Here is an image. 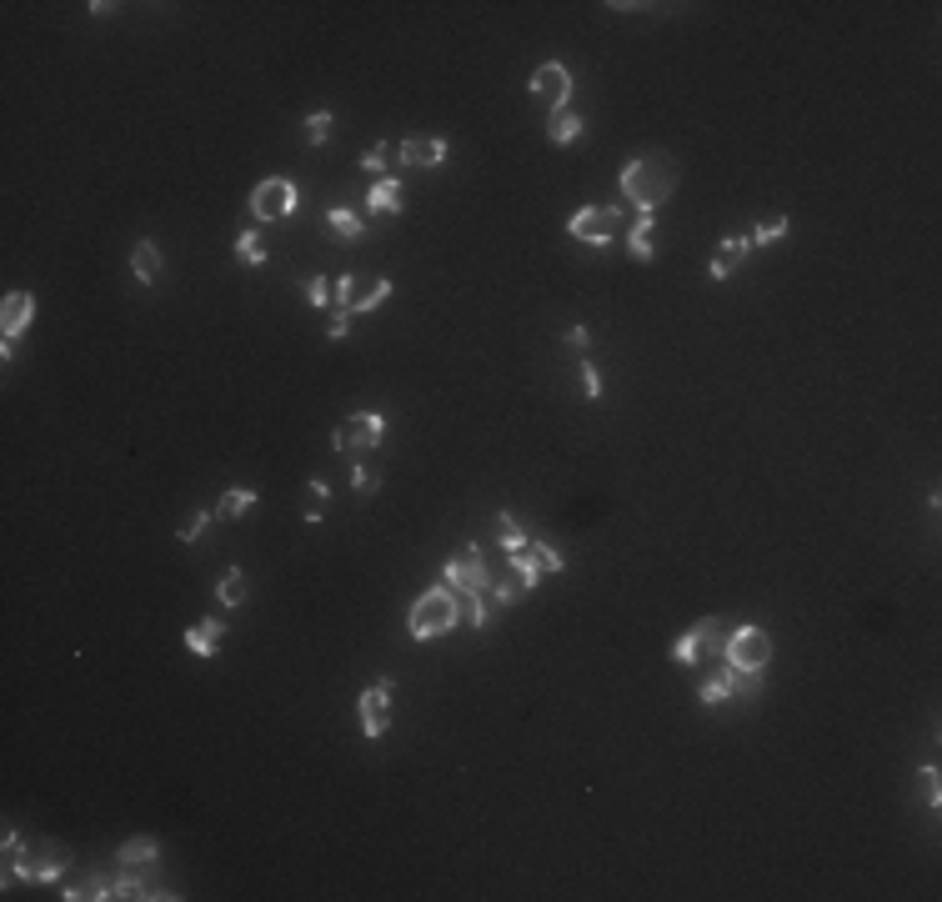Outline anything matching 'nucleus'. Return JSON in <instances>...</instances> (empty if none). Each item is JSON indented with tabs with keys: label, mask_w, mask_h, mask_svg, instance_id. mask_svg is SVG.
<instances>
[{
	"label": "nucleus",
	"mask_w": 942,
	"mask_h": 902,
	"mask_svg": "<svg viewBox=\"0 0 942 902\" xmlns=\"http://www.w3.org/2000/svg\"><path fill=\"white\" fill-rule=\"evenodd\" d=\"M381 436H386V422H381L376 412H361V416L336 426V451H341V457H361V451H376Z\"/></svg>",
	"instance_id": "nucleus-5"
},
{
	"label": "nucleus",
	"mask_w": 942,
	"mask_h": 902,
	"mask_svg": "<svg viewBox=\"0 0 942 902\" xmlns=\"http://www.w3.org/2000/svg\"><path fill=\"white\" fill-rule=\"evenodd\" d=\"M65 868H71V852H65L61 842H45L41 852H25V848H21L15 868H11V872H0V882H5V888H11L15 878H25V882H55Z\"/></svg>",
	"instance_id": "nucleus-3"
},
{
	"label": "nucleus",
	"mask_w": 942,
	"mask_h": 902,
	"mask_svg": "<svg viewBox=\"0 0 942 902\" xmlns=\"http://www.w3.org/2000/svg\"><path fill=\"white\" fill-rule=\"evenodd\" d=\"M326 296H331V281H326V276H311V281H306V301L326 306Z\"/></svg>",
	"instance_id": "nucleus-38"
},
{
	"label": "nucleus",
	"mask_w": 942,
	"mask_h": 902,
	"mask_svg": "<svg viewBox=\"0 0 942 902\" xmlns=\"http://www.w3.org/2000/svg\"><path fill=\"white\" fill-rule=\"evenodd\" d=\"M712 631H717V622H712V617H707V622H697V627H687L682 637H677V647H671V657H677L682 667H692L697 657H702V647L712 641Z\"/></svg>",
	"instance_id": "nucleus-17"
},
{
	"label": "nucleus",
	"mask_w": 942,
	"mask_h": 902,
	"mask_svg": "<svg viewBox=\"0 0 942 902\" xmlns=\"http://www.w3.org/2000/svg\"><path fill=\"white\" fill-rule=\"evenodd\" d=\"M236 256H241L246 266H261V261H266V241H261V231H241V236H236Z\"/></svg>",
	"instance_id": "nucleus-28"
},
{
	"label": "nucleus",
	"mask_w": 942,
	"mask_h": 902,
	"mask_svg": "<svg viewBox=\"0 0 942 902\" xmlns=\"http://www.w3.org/2000/svg\"><path fill=\"white\" fill-rule=\"evenodd\" d=\"M221 637H226V622H221V617L195 622V627H186V652H191V657H216Z\"/></svg>",
	"instance_id": "nucleus-14"
},
{
	"label": "nucleus",
	"mask_w": 942,
	"mask_h": 902,
	"mask_svg": "<svg viewBox=\"0 0 942 902\" xmlns=\"http://www.w3.org/2000/svg\"><path fill=\"white\" fill-rule=\"evenodd\" d=\"M547 136H552V146H572L576 136H582V116H576L572 106H557L552 116H547Z\"/></svg>",
	"instance_id": "nucleus-19"
},
{
	"label": "nucleus",
	"mask_w": 942,
	"mask_h": 902,
	"mask_svg": "<svg viewBox=\"0 0 942 902\" xmlns=\"http://www.w3.org/2000/svg\"><path fill=\"white\" fill-rule=\"evenodd\" d=\"M777 236H787V221H782V216H772V221H762V226H757L752 246H767V241H777Z\"/></svg>",
	"instance_id": "nucleus-35"
},
{
	"label": "nucleus",
	"mask_w": 942,
	"mask_h": 902,
	"mask_svg": "<svg viewBox=\"0 0 942 902\" xmlns=\"http://www.w3.org/2000/svg\"><path fill=\"white\" fill-rule=\"evenodd\" d=\"M371 211H381V216H396L401 211V181H391V176H381L376 185H371Z\"/></svg>",
	"instance_id": "nucleus-22"
},
{
	"label": "nucleus",
	"mask_w": 942,
	"mask_h": 902,
	"mask_svg": "<svg viewBox=\"0 0 942 902\" xmlns=\"http://www.w3.org/2000/svg\"><path fill=\"white\" fill-rule=\"evenodd\" d=\"M386 296H391L386 276H341L336 281V306H347V311H376Z\"/></svg>",
	"instance_id": "nucleus-7"
},
{
	"label": "nucleus",
	"mask_w": 942,
	"mask_h": 902,
	"mask_svg": "<svg viewBox=\"0 0 942 902\" xmlns=\"http://www.w3.org/2000/svg\"><path fill=\"white\" fill-rule=\"evenodd\" d=\"M306 491H311V507H306V522H321V511H326V497H331V487H326V481L316 477V481H311V487H306Z\"/></svg>",
	"instance_id": "nucleus-33"
},
{
	"label": "nucleus",
	"mask_w": 942,
	"mask_h": 902,
	"mask_svg": "<svg viewBox=\"0 0 942 902\" xmlns=\"http://www.w3.org/2000/svg\"><path fill=\"white\" fill-rule=\"evenodd\" d=\"M497 522H501V552H507V556H517L521 546H527V536H521V527L511 522V517H497Z\"/></svg>",
	"instance_id": "nucleus-30"
},
{
	"label": "nucleus",
	"mask_w": 942,
	"mask_h": 902,
	"mask_svg": "<svg viewBox=\"0 0 942 902\" xmlns=\"http://www.w3.org/2000/svg\"><path fill=\"white\" fill-rule=\"evenodd\" d=\"M446 587L452 592H487L491 587L487 552H481V546H461V552L446 562Z\"/></svg>",
	"instance_id": "nucleus-6"
},
{
	"label": "nucleus",
	"mask_w": 942,
	"mask_h": 902,
	"mask_svg": "<svg viewBox=\"0 0 942 902\" xmlns=\"http://www.w3.org/2000/svg\"><path fill=\"white\" fill-rule=\"evenodd\" d=\"M347 327H351V311H347V306H331V321H326V337H336V341H341V337H347Z\"/></svg>",
	"instance_id": "nucleus-36"
},
{
	"label": "nucleus",
	"mask_w": 942,
	"mask_h": 902,
	"mask_svg": "<svg viewBox=\"0 0 942 902\" xmlns=\"http://www.w3.org/2000/svg\"><path fill=\"white\" fill-rule=\"evenodd\" d=\"M622 226V211L617 206H582L572 216V236L586 241V246H607Z\"/></svg>",
	"instance_id": "nucleus-8"
},
{
	"label": "nucleus",
	"mask_w": 942,
	"mask_h": 902,
	"mask_svg": "<svg viewBox=\"0 0 942 902\" xmlns=\"http://www.w3.org/2000/svg\"><path fill=\"white\" fill-rule=\"evenodd\" d=\"M130 271H136V281H146V286L161 276V251H156V241H136V251H130Z\"/></svg>",
	"instance_id": "nucleus-20"
},
{
	"label": "nucleus",
	"mask_w": 942,
	"mask_h": 902,
	"mask_svg": "<svg viewBox=\"0 0 942 902\" xmlns=\"http://www.w3.org/2000/svg\"><path fill=\"white\" fill-rule=\"evenodd\" d=\"M697 697H702V707L727 702V697H732V692H727V672H722V677H707V682H702V692H697Z\"/></svg>",
	"instance_id": "nucleus-32"
},
{
	"label": "nucleus",
	"mask_w": 942,
	"mask_h": 902,
	"mask_svg": "<svg viewBox=\"0 0 942 902\" xmlns=\"http://www.w3.org/2000/svg\"><path fill=\"white\" fill-rule=\"evenodd\" d=\"M386 727H391V682L381 677V682H371L366 692H361V732H366V737H381Z\"/></svg>",
	"instance_id": "nucleus-10"
},
{
	"label": "nucleus",
	"mask_w": 942,
	"mask_h": 902,
	"mask_svg": "<svg viewBox=\"0 0 942 902\" xmlns=\"http://www.w3.org/2000/svg\"><path fill=\"white\" fill-rule=\"evenodd\" d=\"M747 251H752V236H727V241H722V251H717V261L707 266V276H712V281H727V276H732L737 266L747 261Z\"/></svg>",
	"instance_id": "nucleus-15"
},
{
	"label": "nucleus",
	"mask_w": 942,
	"mask_h": 902,
	"mask_svg": "<svg viewBox=\"0 0 942 902\" xmlns=\"http://www.w3.org/2000/svg\"><path fill=\"white\" fill-rule=\"evenodd\" d=\"M211 517H216V511H191V517L181 522V532H176V536H181V542H195V536L206 532V522H211Z\"/></svg>",
	"instance_id": "nucleus-34"
},
{
	"label": "nucleus",
	"mask_w": 942,
	"mask_h": 902,
	"mask_svg": "<svg viewBox=\"0 0 942 902\" xmlns=\"http://www.w3.org/2000/svg\"><path fill=\"white\" fill-rule=\"evenodd\" d=\"M326 136H331V110H316V116H306V141L321 146Z\"/></svg>",
	"instance_id": "nucleus-31"
},
{
	"label": "nucleus",
	"mask_w": 942,
	"mask_h": 902,
	"mask_svg": "<svg viewBox=\"0 0 942 902\" xmlns=\"http://www.w3.org/2000/svg\"><path fill=\"white\" fill-rule=\"evenodd\" d=\"M517 566H527L531 576H542V572H562V556L552 552V546H542V542H527L517 556H511Z\"/></svg>",
	"instance_id": "nucleus-18"
},
{
	"label": "nucleus",
	"mask_w": 942,
	"mask_h": 902,
	"mask_svg": "<svg viewBox=\"0 0 942 902\" xmlns=\"http://www.w3.org/2000/svg\"><path fill=\"white\" fill-rule=\"evenodd\" d=\"M582 392L592 396V402H596V396H602V371H596L592 361H586V366H582Z\"/></svg>",
	"instance_id": "nucleus-39"
},
{
	"label": "nucleus",
	"mask_w": 942,
	"mask_h": 902,
	"mask_svg": "<svg viewBox=\"0 0 942 902\" xmlns=\"http://www.w3.org/2000/svg\"><path fill=\"white\" fill-rule=\"evenodd\" d=\"M156 852H161L156 837H130L126 848H120V862H126V868H146V862H156Z\"/></svg>",
	"instance_id": "nucleus-25"
},
{
	"label": "nucleus",
	"mask_w": 942,
	"mask_h": 902,
	"mask_svg": "<svg viewBox=\"0 0 942 902\" xmlns=\"http://www.w3.org/2000/svg\"><path fill=\"white\" fill-rule=\"evenodd\" d=\"M31 321H35V296L31 291H11V296H5V306H0V331H5V337H21Z\"/></svg>",
	"instance_id": "nucleus-13"
},
{
	"label": "nucleus",
	"mask_w": 942,
	"mask_h": 902,
	"mask_svg": "<svg viewBox=\"0 0 942 902\" xmlns=\"http://www.w3.org/2000/svg\"><path fill=\"white\" fill-rule=\"evenodd\" d=\"M351 481H357V491H376V481H381V477H376L371 467H351Z\"/></svg>",
	"instance_id": "nucleus-40"
},
{
	"label": "nucleus",
	"mask_w": 942,
	"mask_h": 902,
	"mask_svg": "<svg viewBox=\"0 0 942 902\" xmlns=\"http://www.w3.org/2000/svg\"><path fill=\"white\" fill-rule=\"evenodd\" d=\"M531 96L537 100H547V106H566V96H572V76H566V66H542L537 71V76H531Z\"/></svg>",
	"instance_id": "nucleus-11"
},
{
	"label": "nucleus",
	"mask_w": 942,
	"mask_h": 902,
	"mask_svg": "<svg viewBox=\"0 0 942 902\" xmlns=\"http://www.w3.org/2000/svg\"><path fill=\"white\" fill-rule=\"evenodd\" d=\"M566 341H572L576 351H586V347H592V331H586V327H572V331H566Z\"/></svg>",
	"instance_id": "nucleus-42"
},
{
	"label": "nucleus",
	"mask_w": 942,
	"mask_h": 902,
	"mask_svg": "<svg viewBox=\"0 0 942 902\" xmlns=\"http://www.w3.org/2000/svg\"><path fill=\"white\" fill-rule=\"evenodd\" d=\"M627 251H632V261H652V211H637L632 236H627Z\"/></svg>",
	"instance_id": "nucleus-23"
},
{
	"label": "nucleus",
	"mask_w": 942,
	"mask_h": 902,
	"mask_svg": "<svg viewBox=\"0 0 942 902\" xmlns=\"http://www.w3.org/2000/svg\"><path fill=\"white\" fill-rule=\"evenodd\" d=\"M456 607H461V622H471V627H487V592H456Z\"/></svg>",
	"instance_id": "nucleus-27"
},
{
	"label": "nucleus",
	"mask_w": 942,
	"mask_h": 902,
	"mask_svg": "<svg viewBox=\"0 0 942 902\" xmlns=\"http://www.w3.org/2000/svg\"><path fill=\"white\" fill-rule=\"evenodd\" d=\"M727 692H732V697H757L762 692V672H737V667H727Z\"/></svg>",
	"instance_id": "nucleus-29"
},
{
	"label": "nucleus",
	"mask_w": 942,
	"mask_h": 902,
	"mask_svg": "<svg viewBox=\"0 0 942 902\" xmlns=\"http://www.w3.org/2000/svg\"><path fill=\"white\" fill-rule=\"evenodd\" d=\"M251 211H256V221H281L296 211V185L291 181H261L256 191H251Z\"/></svg>",
	"instance_id": "nucleus-9"
},
{
	"label": "nucleus",
	"mask_w": 942,
	"mask_h": 902,
	"mask_svg": "<svg viewBox=\"0 0 942 902\" xmlns=\"http://www.w3.org/2000/svg\"><path fill=\"white\" fill-rule=\"evenodd\" d=\"M922 797H928V807H937V802H942V777H937V767H928V772H922Z\"/></svg>",
	"instance_id": "nucleus-37"
},
{
	"label": "nucleus",
	"mask_w": 942,
	"mask_h": 902,
	"mask_svg": "<svg viewBox=\"0 0 942 902\" xmlns=\"http://www.w3.org/2000/svg\"><path fill=\"white\" fill-rule=\"evenodd\" d=\"M772 662V637L762 627H737L732 641H727V667L737 672H762Z\"/></svg>",
	"instance_id": "nucleus-4"
},
{
	"label": "nucleus",
	"mask_w": 942,
	"mask_h": 902,
	"mask_svg": "<svg viewBox=\"0 0 942 902\" xmlns=\"http://www.w3.org/2000/svg\"><path fill=\"white\" fill-rule=\"evenodd\" d=\"M251 507H256V491H251V487H231L226 497L216 501V517H221V522H236V517H246Z\"/></svg>",
	"instance_id": "nucleus-21"
},
{
	"label": "nucleus",
	"mask_w": 942,
	"mask_h": 902,
	"mask_svg": "<svg viewBox=\"0 0 942 902\" xmlns=\"http://www.w3.org/2000/svg\"><path fill=\"white\" fill-rule=\"evenodd\" d=\"M401 161H406V166H442L446 161V141H442V136H412V141H401Z\"/></svg>",
	"instance_id": "nucleus-16"
},
{
	"label": "nucleus",
	"mask_w": 942,
	"mask_h": 902,
	"mask_svg": "<svg viewBox=\"0 0 942 902\" xmlns=\"http://www.w3.org/2000/svg\"><path fill=\"white\" fill-rule=\"evenodd\" d=\"M461 622V607H456V592L452 587H432L416 597L412 617H406V627H412L416 641H432V637H446V631Z\"/></svg>",
	"instance_id": "nucleus-2"
},
{
	"label": "nucleus",
	"mask_w": 942,
	"mask_h": 902,
	"mask_svg": "<svg viewBox=\"0 0 942 902\" xmlns=\"http://www.w3.org/2000/svg\"><path fill=\"white\" fill-rule=\"evenodd\" d=\"M531 587H537V576H531L527 566H517V562H511L507 572H497V576H491L487 597H497V602H521Z\"/></svg>",
	"instance_id": "nucleus-12"
},
{
	"label": "nucleus",
	"mask_w": 942,
	"mask_h": 902,
	"mask_svg": "<svg viewBox=\"0 0 942 902\" xmlns=\"http://www.w3.org/2000/svg\"><path fill=\"white\" fill-rule=\"evenodd\" d=\"M216 602H221V607H231V612L246 602V572H241V566H231V572L216 582Z\"/></svg>",
	"instance_id": "nucleus-24"
},
{
	"label": "nucleus",
	"mask_w": 942,
	"mask_h": 902,
	"mask_svg": "<svg viewBox=\"0 0 942 902\" xmlns=\"http://www.w3.org/2000/svg\"><path fill=\"white\" fill-rule=\"evenodd\" d=\"M677 191V166L667 156H637L622 166V196H632L637 211H657Z\"/></svg>",
	"instance_id": "nucleus-1"
},
{
	"label": "nucleus",
	"mask_w": 942,
	"mask_h": 902,
	"mask_svg": "<svg viewBox=\"0 0 942 902\" xmlns=\"http://www.w3.org/2000/svg\"><path fill=\"white\" fill-rule=\"evenodd\" d=\"M326 221H331L336 236H347V241H361V236H366V221L351 216V206H331V211H326Z\"/></svg>",
	"instance_id": "nucleus-26"
},
{
	"label": "nucleus",
	"mask_w": 942,
	"mask_h": 902,
	"mask_svg": "<svg viewBox=\"0 0 942 902\" xmlns=\"http://www.w3.org/2000/svg\"><path fill=\"white\" fill-rule=\"evenodd\" d=\"M386 166V146H371L366 156H361V171H381Z\"/></svg>",
	"instance_id": "nucleus-41"
}]
</instances>
